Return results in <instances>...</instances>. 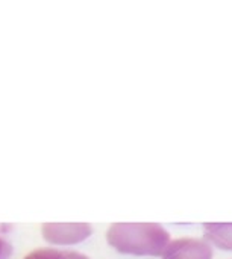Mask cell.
Wrapping results in <instances>:
<instances>
[{
	"instance_id": "obj_6",
	"label": "cell",
	"mask_w": 232,
	"mask_h": 259,
	"mask_svg": "<svg viewBox=\"0 0 232 259\" xmlns=\"http://www.w3.org/2000/svg\"><path fill=\"white\" fill-rule=\"evenodd\" d=\"M12 253V247L8 241L0 238V259H8Z\"/></svg>"
},
{
	"instance_id": "obj_2",
	"label": "cell",
	"mask_w": 232,
	"mask_h": 259,
	"mask_svg": "<svg viewBox=\"0 0 232 259\" xmlns=\"http://www.w3.org/2000/svg\"><path fill=\"white\" fill-rule=\"evenodd\" d=\"M46 241L58 246L78 244L91 235L88 223H44L41 228Z\"/></svg>"
},
{
	"instance_id": "obj_5",
	"label": "cell",
	"mask_w": 232,
	"mask_h": 259,
	"mask_svg": "<svg viewBox=\"0 0 232 259\" xmlns=\"http://www.w3.org/2000/svg\"><path fill=\"white\" fill-rule=\"evenodd\" d=\"M24 259H90L88 256L70 252V250H55V249H40L30 252Z\"/></svg>"
},
{
	"instance_id": "obj_3",
	"label": "cell",
	"mask_w": 232,
	"mask_h": 259,
	"mask_svg": "<svg viewBox=\"0 0 232 259\" xmlns=\"http://www.w3.org/2000/svg\"><path fill=\"white\" fill-rule=\"evenodd\" d=\"M163 259H213V249L202 240L179 238L169 243Z\"/></svg>"
},
{
	"instance_id": "obj_4",
	"label": "cell",
	"mask_w": 232,
	"mask_h": 259,
	"mask_svg": "<svg viewBox=\"0 0 232 259\" xmlns=\"http://www.w3.org/2000/svg\"><path fill=\"white\" fill-rule=\"evenodd\" d=\"M204 234L205 240L217 249L232 252V223H207Z\"/></svg>"
},
{
	"instance_id": "obj_1",
	"label": "cell",
	"mask_w": 232,
	"mask_h": 259,
	"mask_svg": "<svg viewBox=\"0 0 232 259\" xmlns=\"http://www.w3.org/2000/svg\"><path fill=\"white\" fill-rule=\"evenodd\" d=\"M106 240L120 253L163 256L170 235L158 223H114L106 232Z\"/></svg>"
}]
</instances>
